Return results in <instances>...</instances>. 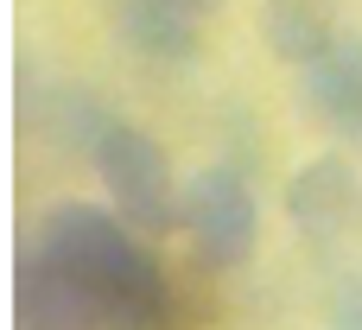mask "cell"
Listing matches in <instances>:
<instances>
[{"label": "cell", "mask_w": 362, "mask_h": 330, "mask_svg": "<svg viewBox=\"0 0 362 330\" xmlns=\"http://www.w3.org/2000/svg\"><path fill=\"white\" fill-rule=\"evenodd\" d=\"M299 108L344 146H362V32H337L312 64H299Z\"/></svg>", "instance_id": "cell-5"}, {"label": "cell", "mask_w": 362, "mask_h": 330, "mask_svg": "<svg viewBox=\"0 0 362 330\" xmlns=\"http://www.w3.org/2000/svg\"><path fill=\"white\" fill-rule=\"evenodd\" d=\"M38 248L64 261L76 280L95 286L108 330H178V299L159 267V254L140 242V229L121 210L102 204H57L38 223Z\"/></svg>", "instance_id": "cell-1"}, {"label": "cell", "mask_w": 362, "mask_h": 330, "mask_svg": "<svg viewBox=\"0 0 362 330\" xmlns=\"http://www.w3.org/2000/svg\"><path fill=\"white\" fill-rule=\"evenodd\" d=\"M89 165H95L108 204H115L140 235H165V229H178V216H185V191H178V178H172L165 146H159L146 127L108 114V121L95 127V140H89Z\"/></svg>", "instance_id": "cell-2"}, {"label": "cell", "mask_w": 362, "mask_h": 330, "mask_svg": "<svg viewBox=\"0 0 362 330\" xmlns=\"http://www.w3.org/2000/svg\"><path fill=\"white\" fill-rule=\"evenodd\" d=\"M325 330H362V273H350V280H344V286L331 293Z\"/></svg>", "instance_id": "cell-9"}, {"label": "cell", "mask_w": 362, "mask_h": 330, "mask_svg": "<svg viewBox=\"0 0 362 330\" xmlns=\"http://www.w3.org/2000/svg\"><path fill=\"white\" fill-rule=\"evenodd\" d=\"M13 293H19V330H108L95 286L76 280L64 261H51L38 242L19 254Z\"/></svg>", "instance_id": "cell-6"}, {"label": "cell", "mask_w": 362, "mask_h": 330, "mask_svg": "<svg viewBox=\"0 0 362 330\" xmlns=\"http://www.w3.org/2000/svg\"><path fill=\"white\" fill-rule=\"evenodd\" d=\"M261 32H267L274 57H286V64H312L344 25H337L331 0H261Z\"/></svg>", "instance_id": "cell-8"}, {"label": "cell", "mask_w": 362, "mask_h": 330, "mask_svg": "<svg viewBox=\"0 0 362 330\" xmlns=\"http://www.w3.org/2000/svg\"><path fill=\"white\" fill-rule=\"evenodd\" d=\"M115 32L146 64H191L204 45V25L223 13V0H108Z\"/></svg>", "instance_id": "cell-7"}, {"label": "cell", "mask_w": 362, "mask_h": 330, "mask_svg": "<svg viewBox=\"0 0 362 330\" xmlns=\"http://www.w3.org/2000/svg\"><path fill=\"white\" fill-rule=\"evenodd\" d=\"M178 229L191 235V254L197 267L210 273H229L255 254L261 242V197H255V178L242 165H204L191 184H185V216Z\"/></svg>", "instance_id": "cell-3"}, {"label": "cell", "mask_w": 362, "mask_h": 330, "mask_svg": "<svg viewBox=\"0 0 362 330\" xmlns=\"http://www.w3.org/2000/svg\"><path fill=\"white\" fill-rule=\"evenodd\" d=\"M286 223L312 248H337L362 235V172L344 153H318L286 178Z\"/></svg>", "instance_id": "cell-4"}]
</instances>
